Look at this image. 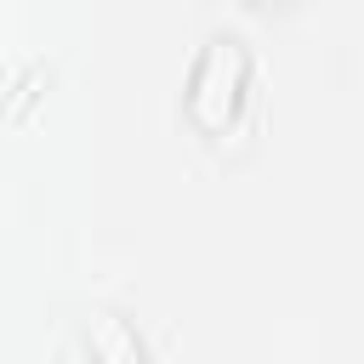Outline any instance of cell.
Listing matches in <instances>:
<instances>
[{
  "label": "cell",
  "instance_id": "obj_1",
  "mask_svg": "<svg viewBox=\"0 0 364 364\" xmlns=\"http://www.w3.org/2000/svg\"><path fill=\"white\" fill-rule=\"evenodd\" d=\"M245 85H250V57H245V46H239V40H210L205 57H199V68H193V85H188V114H193V125L210 131V136H222L228 119H233L239 102H245Z\"/></svg>",
  "mask_w": 364,
  "mask_h": 364
},
{
  "label": "cell",
  "instance_id": "obj_2",
  "mask_svg": "<svg viewBox=\"0 0 364 364\" xmlns=\"http://www.w3.org/2000/svg\"><path fill=\"white\" fill-rule=\"evenodd\" d=\"M91 353H97V364H148L136 330L119 313H97L91 318Z\"/></svg>",
  "mask_w": 364,
  "mask_h": 364
}]
</instances>
